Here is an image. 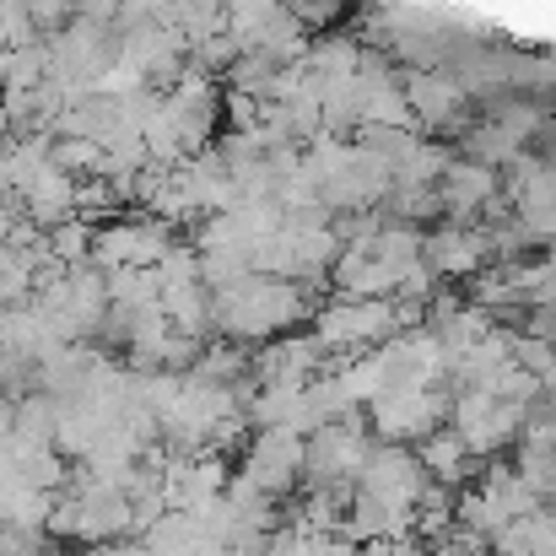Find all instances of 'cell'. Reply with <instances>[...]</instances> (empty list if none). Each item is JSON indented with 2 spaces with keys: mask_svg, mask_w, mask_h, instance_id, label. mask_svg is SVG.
<instances>
[{
  "mask_svg": "<svg viewBox=\"0 0 556 556\" xmlns=\"http://www.w3.org/2000/svg\"><path fill=\"white\" fill-rule=\"evenodd\" d=\"M211 298H216V336L232 346H270L314 314L308 287L281 276H243L232 287H216Z\"/></svg>",
  "mask_w": 556,
  "mask_h": 556,
  "instance_id": "6da1fadb",
  "label": "cell"
},
{
  "mask_svg": "<svg viewBox=\"0 0 556 556\" xmlns=\"http://www.w3.org/2000/svg\"><path fill=\"white\" fill-rule=\"evenodd\" d=\"M368 421L378 443H427L438 427L454 421V394L427 383H394L383 400L368 405Z\"/></svg>",
  "mask_w": 556,
  "mask_h": 556,
  "instance_id": "7a4b0ae2",
  "label": "cell"
},
{
  "mask_svg": "<svg viewBox=\"0 0 556 556\" xmlns=\"http://www.w3.org/2000/svg\"><path fill=\"white\" fill-rule=\"evenodd\" d=\"M394 303L389 298H336L314 308V341L325 352H368L394 341Z\"/></svg>",
  "mask_w": 556,
  "mask_h": 556,
  "instance_id": "3957f363",
  "label": "cell"
},
{
  "mask_svg": "<svg viewBox=\"0 0 556 556\" xmlns=\"http://www.w3.org/2000/svg\"><path fill=\"white\" fill-rule=\"evenodd\" d=\"M174 249H179L174 222H163V216H114V222H98L92 265H103V270H152Z\"/></svg>",
  "mask_w": 556,
  "mask_h": 556,
  "instance_id": "277c9868",
  "label": "cell"
},
{
  "mask_svg": "<svg viewBox=\"0 0 556 556\" xmlns=\"http://www.w3.org/2000/svg\"><path fill=\"white\" fill-rule=\"evenodd\" d=\"M427 486H432V476H427L421 454L405 448V443H372L368 465L357 476V492L363 497L383 503L389 514H405V519H416V503H421Z\"/></svg>",
  "mask_w": 556,
  "mask_h": 556,
  "instance_id": "5b68a950",
  "label": "cell"
},
{
  "mask_svg": "<svg viewBox=\"0 0 556 556\" xmlns=\"http://www.w3.org/2000/svg\"><path fill=\"white\" fill-rule=\"evenodd\" d=\"M303 470H308V438L270 427V432H254V438H249L238 476H243L254 492H265L270 503H281V497L303 481Z\"/></svg>",
  "mask_w": 556,
  "mask_h": 556,
  "instance_id": "8992f818",
  "label": "cell"
},
{
  "mask_svg": "<svg viewBox=\"0 0 556 556\" xmlns=\"http://www.w3.org/2000/svg\"><path fill=\"white\" fill-rule=\"evenodd\" d=\"M421 260H427V270H432L438 281H459V276H481V265L492 260V249H486V232L454 222V227L427 232Z\"/></svg>",
  "mask_w": 556,
  "mask_h": 556,
  "instance_id": "52a82bcc",
  "label": "cell"
},
{
  "mask_svg": "<svg viewBox=\"0 0 556 556\" xmlns=\"http://www.w3.org/2000/svg\"><path fill=\"white\" fill-rule=\"evenodd\" d=\"M76 185H81V179H71L65 168H54V163H49L33 185L22 189V216H33L43 232H54L60 222H71V216H76Z\"/></svg>",
  "mask_w": 556,
  "mask_h": 556,
  "instance_id": "ba28073f",
  "label": "cell"
},
{
  "mask_svg": "<svg viewBox=\"0 0 556 556\" xmlns=\"http://www.w3.org/2000/svg\"><path fill=\"white\" fill-rule=\"evenodd\" d=\"M492 168H481V163H448V174H443V211L454 216V222H470L476 211H486L492 205Z\"/></svg>",
  "mask_w": 556,
  "mask_h": 556,
  "instance_id": "9c48e42d",
  "label": "cell"
},
{
  "mask_svg": "<svg viewBox=\"0 0 556 556\" xmlns=\"http://www.w3.org/2000/svg\"><path fill=\"white\" fill-rule=\"evenodd\" d=\"M54 336L43 330V319H38V308L33 303H16V308H0V352L5 357H16V363H33L38 368V357H43V346H49Z\"/></svg>",
  "mask_w": 556,
  "mask_h": 556,
  "instance_id": "30bf717a",
  "label": "cell"
},
{
  "mask_svg": "<svg viewBox=\"0 0 556 556\" xmlns=\"http://www.w3.org/2000/svg\"><path fill=\"white\" fill-rule=\"evenodd\" d=\"M416 454H421V465H427V476H432L438 486H459V481L470 476V459H476V454H470V443H465L454 427H438Z\"/></svg>",
  "mask_w": 556,
  "mask_h": 556,
  "instance_id": "8fae6325",
  "label": "cell"
},
{
  "mask_svg": "<svg viewBox=\"0 0 556 556\" xmlns=\"http://www.w3.org/2000/svg\"><path fill=\"white\" fill-rule=\"evenodd\" d=\"M163 270H109V303L114 308H163Z\"/></svg>",
  "mask_w": 556,
  "mask_h": 556,
  "instance_id": "7c38bea8",
  "label": "cell"
},
{
  "mask_svg": "<svg viewBox=\"0 0 556 556\" xmlns=\"http://www.w3.org/2000/svg\"><path fill=\"white\" fill-rule=\"evenodd\" d=\"M427 125H443L448 114H459V87L438 81V76H410V98H405Z\"/></svg>",
  "mask_w": 556,
  "mask_h": 556,
  "instance_id": "4fadbf2b",
  "label": "cell"
},
{
  "mask_svg": "<svg viewBox=\"0 0 556 556\" xmlns=\"http://www.w3.org/2000/svg\"><path fill=\"white\" fill-rule=\"evenodd\" d=\"M49 249H54L60 265H87L92 249H98V222H81V216L60 222V227L49 232Z\"/></svg>",
  "mask_w": 556,
  "mask_h": 556,
  "instance_id": "5bb4252c",
  "label": "cell"
},
{
  "mask_svg": "<svg viewBox=\"0 0 556 556\" xmlns=\"http://www.w3.org/2000/svg\"><path fill=\"white\" fill-rule=\"evenodd\" d=\"M76 556H152L141 541H109V546H81Z\"/></svg>",
  "mask_w": 556,
  "mask_h": 556,
  "instance_id": "9a60e30c",
  "label": "cell"
},
{
  "mask_svg": "<svg viewBox=\"0 0 556 556\" xmlns=\"http://www.w3.org/2000/svg\"><path fill=\"white\" fill-rule=\"evenodd\" d=\"M432 556H492V552H486L481 541H465V535H454V541H443V546H438Z\"/></svg>",
  "mask_w": 556,
  "mask_h": 556,
  "instance_id": "2e32d148",
  "label": "cell"
}]
</instances>
